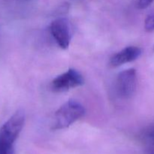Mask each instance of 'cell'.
Returning <instances> with one entry per match:
<instances>
[{
	"instance_id": "1",
	"label": "cell",
	"mask_w": 154,
	"mask_h": 154,
	"mask_svg": "<svg viewBox=\"0 0 154 154\" xmlns=\"http://www.w3.org/2000/svg\"><path fill=\"white\" fill-rule=\"evenodd\" d=\"M85 114L84 107L75 100H69L62 105L54 114L53 129H63L73 124Z\"/></svg>"
},
{
	"instance_id": "2",
	"label": "cell",
	"mask_w": 154,
	"mask_h": 154,
	"mask_svg": "<svg viewBox=\"0 0 154 154\" xmlns=\"http://www.w3.org/2000/svg\"><path fill=\"white\" fill-rule=\"evenodd\" d=\"M25 123V113L17 110L0 128V141L13 145Z\"/></svg>"
},
{
	"instance_id": "3",
	"label": "cell",
	"mask_w": 154,
	"mask_h": 154,
	"mask_svg": "<svg viewBox=\"0 0 154 154\" xmlns=\"http://www.w3.org/2000/svg\"><path fill=\"white\" fill-rule=\"evenodd\" d=\"M84 84V80L81 74L75 69H70L54 78L51 84V88L54 92L61 93L82 86Z\"/></svg>"
},
{
	"instance_id": "4",
	"label": "cell",
	"mask_w": 154,
	"mask_h": 154,
	"mask_svg": "<svg viewBox=\"0 0 154 154\" xmlns=\"http://www.w3.org/2000/svg\"><path fill=\"white\" fill-rule=\"evenodd\" d=\"M136 87L137 75L135 69H126L119 74L116 82V88L119 96L125 99H130L135 94Z\"/></svg>"
},
{
	"instance_id": "5",
	"label": "cell",
	"mask_w": 154,
	"mask_h": 154,
	"mask_svg": "<svg viewBox=\"0 0 154 154\" xmlns=\"http://www.w3.org/2000/svg\"><path fill=\"white\" fill-rule=\"evenodd\" d=\"M51 32L57 45L63 49L69 46L71 40L70 26L66 18H57L51 23Z\"/></svg>"
},
{
	"instance_id": "6",
	"label": "cell",
	"mask_w": 154,
	"mask_h": 154,
	"mask_svg": "<svg viewBox=\"0 0 154 154\" xmlns=\"http://www.w3.org/2000/svg\"><path fill=\"white\" fill-rule=\"evenodd\" d=\"M141 49L138 47H127L117 54H114L110 60V64L113 67H117L125 63H131L137 60L141 56Z\"/></svg>"
},
{
	"instance_id": "7",
	"label": "cell",
	"mask_w": 154,
	"mask_h": 154,
	"mask_svg": "<svg viewBox=\"0 0 154 154\" xmlns=\"http://www.w3.org/2000/svg\"><path fill=\"white\" fill-rule=\"evenodd\" d=\"M144 28L147 32L154 31V13L147 17L144 22Z\"/></svg>"
},
{
	"instance_id": "8",
	"label": "cell",
	"mask_w": 154,
	"mask_h": 154,
	"mask_svg": "<svg viewBox=\"0 0 154 154\" xmlns=\"http://www.w3.org/2000/svg\"><path fill=\"white\" fill-rule=\"evenodd\" d=\"M0 154H14L13 145H9L0 141Z\"/></svg>"
},
{
	"instance_id": "9",
	"label": "cell",
	"mask_w": 154,
	"mask_h": 154,
	"mask_svg": "<svg viewBox=\"0 0 154 154\" xmlns=\"http://www.w3.org/2000/svg\"><path fill=\"white\" fill-rule=\"evenodd\" d=\"M154 0H138V7L141 9H144L150 6Z\"/></svg>"
},
{
	"instance_id": "10",
	"label": "cell",
	"mask_w": 154,
	"mask_h": 154,
	"mask_svg": "<svg viewBox=\"0 0 154 154\" xmlns=\"http://www.w3.org/2000/svg\"><path fill=\"white\" fill-rule=\"evenodd\" d=\"M147 135L154 140V124L150 126L147 131Z\"/></svg>"
},
{
	"instance_id": "11",
	"label": "cell",
	"mask_w": 154,
	"mask_h": 154,
	"mask_svg": "<svg viewBox=\"0 0 154 154\" xmlns=\"http://www.w3.org/2000/svg\"><path fill=\"white\" fill-rule=\"evenodd\" d=\"M149 154H154V149H151V150L149 151Z\"/></svg>"
}]
</instances>
